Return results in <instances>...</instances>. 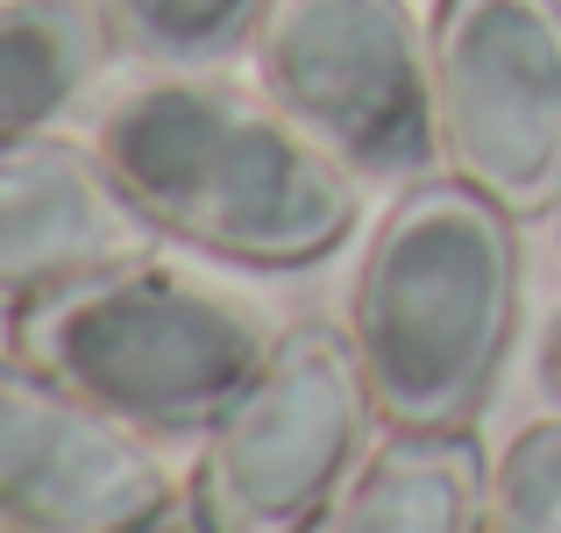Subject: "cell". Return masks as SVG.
I'll use <instances>...</instances> for the list:
<instances>
[{"instance_id": "cell-1", "label": "cell", "mask_w": 561, "mask_h": 533, "mask_svg": "<svg viewBox=\"0 0 561 533\" xmlns=\"http://www.w3.org/2000/svg\"><path fill=\"white\" fill-rule=\"evenodd\" d=\"M93 150L157 235L249 271H299L348 242L363 178L271 93L214 71H157L100 107Z\"/></svg>"}, {"instance_id": "cell-2", "label": "cell", "mask_w": 561, "mask_h": 533, "mask_svg": "<svg viewBox=\"0 0 561 533\" xmlns=\"http://www.w3.org/2000/svg\"><path fill=\"white\" fill-rule=\"evenodd\" d=\"M526 314L519 214L469 178H412L363 242L348 342L383 427L462 434L491 406Z\"/></svg>"}, {"instance_id": "cell-3", "label": "cell", "mask_w": 561, "mask_h": 533, "mask_svg": "<svg viewBox=\"0 0 561 533\" xmlns=\"http://www.w3.org/2000/svg\"><path fill=\"white\" fill-rule=\"evenodd\" d=\"M277 328L249 299L150 257L85 271L8 314V349L142 434H206Z\"/></svg>"}, {"instance_id": "cell-4", "label": "cell", "mask_w": 561, "mask_h": 533, "mask_svg": "<svg viewBox=\"0 0 561 533\" xmlns=\"http://www.w3.org/2000/svg\"><path fill=\"white\" fill-rule=\"evenodd\" d=\"M377 398L334 320L277 328L256 377L228 398L192 463L199 533H313L377 449Z\"/></svg>"}, {"instance_id": "cell-5", "label": "cell", "mask_w": 561, "mask_h": 533, "mask_svg": "<svg viewBox=\"0 0 561 533\" xmlns=\"http://www.w3.org/2000/svg\"><path fill=\"white\" fill-rule=\"evenodd\" d=\"M256 86L363 185H412L440 157L434 36L405 0H271Z\"/></svg>"}, {"instance_id": "cell-6", "label": "cell", "mask_w": 561, "mask_h": 533, "mask_svg": "<svg viewBox=\"0 0 561 533\" xmlns=\"http://www.w3.org/2000/svg\"><path fill=\"white\" fill-rule=\"evenodd\" d=\"M434 128L455 178L505 214H561V0H440Z\"/></svg>"}, {"instance_id": "cell-7", "label": "cell", "mask_w": 561, "mask_h": 533, "mask_svg": "<svg viewBox=\"0 0 561 533\" xmlns=\"http://www.w3.org/2000/svg\"><path fill=\"white\" fill-rule=\"evenodd\" d=\"M171 520L157 434L0 355V533H142Z\"/></svg>"}, {"instance_id": "cell-8", "label": "cell", "mask_w": 561, "mask_h": 533, "mask_svg": "<svg viewBox=\"0 0 561 533\" xmlns=\"http://www.w3.org/2000/svg\"><path fill=\"white\" fill-rule=\"evenodd\" d=\"M157 242V220L122 192L93 143L57 128L0 143V314H22L85 271L150 257Z\"/></svg>"}, {"instance_id": "cell-9", "label": "cell", "mask_w": 561, "mask_h": 533, "mask_svg": "<svg viewBox=\"0 0 561 533\" xmlns=\"http://www.w3.org/2000/svg\"><path fill=\"white\" fill-rule=\"evenodd\" d=\"M491 512V455L477 427L462 434H405L377 441L348 491L320 512L313 533H483Z\"/></svg>"}, {"instance_id": "cell-10", "label": "cell", "mask_w": 561, "mask_h": 533, "mask_svg": "<svg viewBox=\"0 0 561 533\" xmlns=\"http://www.w3.org/2000/svg\"><path fill=\"white\" fill-rule=\"evenodd\" d=\"M114 50L107 0H0V143L57 128Z\"/></svg>"}, {"instance_id": "cell-11", "label": "cell", "mask_w": 561, "mask_h": 533, "mask_svg": "<svg viewBox=\"0 0 561 533\" xmlns=\"http://www.w3.org/2000/svg\"><path fill=\"white\" fill-rule=\"evenodd\" d=\"M271 0H107L114 43L150 71H214L256 43Z\"/></svg>"}, {"instance_id": "cell-12", "label": "cell", "mask_w": 561, "mask_h": 533, "mask_svg": "<svg viewBox=\"0 0 561 533\" xmlns=\"http://www.w3.org/2000/svg\"><path fill=\"white\" fill-rule=\"evenodd\" d=\"M483 533H561V412L526 420L491 463Z\"/></svg>"}, {"instance_id": "cell-13", "label": "cell", "mask_w": 561, "mask_h": 533, "mask_svg": "<svg viewBox=\"0 0 561 533\" xmlns=\"http://www.w3.org/2000/svg\"><path fill=\"white\" fill-rule=\"evenodd\" d=\"M540 384H548V398L561 406V314H554L548 342H540Z\"/></svg>"}, {"instance_id": "cell-14", "label": "cell", "mask_w": 561, "mask_h": 533, "mask_svg": "<svg viewBox=\"0 0 561 533\" xmlns=\"http://www.w3.org/2000/svg\"><path fill=\"white\" fill-rule=\"evenodd\" d=\"M142 533H199V526H179V520H157V526H142Z\"/></svg>"}]
</instances>
